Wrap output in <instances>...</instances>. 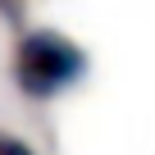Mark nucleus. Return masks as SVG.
<instances>
[{
    "mask_svg": "<svg viewBox=\"0 0 155 155\" xmlns=\"http://www.w3.org/2000/svg\"><path fill=\"white\" fill-rule=\"evenodd\" d=\"M87 68H91V55L68 32H55V28H23L14 41V59H9L14 87L28 101H55L73 91L87 78Z\"/></svg>",
    "mask_w": 155,
    "mask_h": 155,
    "instance_id": "obj_1",
    "label": "nucleus"
},
{
    "mask_svg": "<svg viewBox=\"0 0 155 155\" xmlns=\"http://www.w3.org/2000/svg\"><path fill=\"white\" fill-rule=\"evenodd\" d=\"M0 155H37L23 137H14V132H0Z\"/></svg>",
    "mask_w": 155,
    "mask_h": 155,
    "instance_id": "obj_2",
    "label": "nucleus"
},
{
    "mask_svg": "<svg viewBox=\"0 0 155 155\" xmlns=\"http://www.w3.org/2000/svg\"><path fill=\"white\" fill-rule=\"evenodd\" d=\"M0 14H5L9 23H18L23 18V0H0Z\"/></svg>",
    "mask_w": 155,
    "mask_h": 155,
    "instance_id": "obj_3",
    "label": "nucleus"
}]
</instances>
